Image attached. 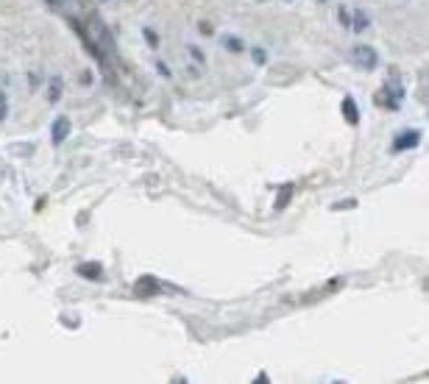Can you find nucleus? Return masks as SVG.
Masks as SVG:
<instances>
[{"label": "nucleus", "instance_id": "7ed1b4c3", "mask_svg": "<svg viewBox=\"0 0 429 384\" xmlns=\"http://www.w3.org/2000/svg\"><path fill=\"white\" fill-rule=\"evenodd\" d=\"M418 142H421V131H415V128H412V131H401V134H399V137L393 139V150L399 153V150H407V148H415Z\"/></svg>", "mask_w": 429, "mask_h": 384}, {"label": "nucleus", "instance_id": "f8f14e48", "mask_svg": "<svg viewBox=\"0 0 429 384\" xmlns=\"http://www.w3.org/2000/svg\"><path fill=\"white\" fill-rule=\"evenodd\" d=\"M251 53H254V61H257V64H265V50H262V48H254Z\"/></svg>", "mask_w": 429, "mask_h": 384}, {"label": "nucleus", "instance_id": "dca6fc26", "mask_svg": "<svg viewBox=\"0 0 429 384\" xmlns=\"http://www.w3.org/2000/svg\"><path fill=\"white\" fill-rule=\"evenodd\" d=\"M159 72L165 75V79H170V70H168V64H162V61H159Z\"/></svg>", "mask_w": 429, "mask_h": 384}, {"label": "nucleus", "instance_id": "9b49d317", "mask_svg": "<svg viewBox=\"0 0 429 384\" xmlns=\"http://www.w3.org/2000/svg\"><path fill=\"white\" fill-rule=\"evenodd\" d=\"M368 26V17L363 14V12H357V17H354V31H363Z\"/></svg>", "mask_w": 429, "mask_h": 384}, {"label": "nucleus", "instance_id": "20e7f679", "mask_svg": "<svg viewBox=\"0 0 429 384\" xmlns=\"http://www.w3.org/2000/svg\"><path fill=\"white\" fill-rule=\"evenodd\" d=\"M67 137H70V120H67V117H56V120H53V128H50L53 145H61Z\"/></svg>", "mask_w": 429, "mask_h": 384}, {"label": "nucleus", "instance_id": "0eeeda50", "mask_svg": "<svg viewBox=\"0 0 429 384\" xmlns=\"http://www.w3.org/2000/svg\"><path fill=\"white\" fill-rule=\"evenodd\" d=\"M343 114H346V123H348V125H357V123H360V112H357L354 98H343Z\"/></svg>", "mask_w": 429, "mask_h": 384}, {"label": "nucleus", "instance_id": "ddd939ff", "mask_svg": "<svg viewBox=\"0 0 429 384\" xmlns=\"http://www.w3.org/2000/svg\"><path fill=\"white\" fill-rule=\"evenodd\" d=\"M337 20H340L343 26H351V20H348V12H346V9H340V12H337Z\"/></svg>", "mask_w": 429, "mask_h": 384}, {"label": "nucleus", "instance_id": "423d86ee", "mask_svg": "<svg viewBox=\"0 0 429 384\" xmlns=\"http://www.w3.org/2000/svg\"><path fill=\"white\" fill-rule=\"evenodd\" d=\"M76 273L84 276V279H90V281H98V279H103V265L101 262H81L76 267Z\"/></svg>", "mask_w": 429, "mask_h": 384}, {"label": "nucleus", "instance_id": "2eb2a0df", "mask_svg": "<svg viewBox=\"0 0 429 384\" xmlns=\"http://www.w3.org/2000/svg\"><path fill=\"white\" fill-rule=\"evenodd\" d=\"M190 53H192V59H195V61H203V53H201V50H198V48H192V50H190Z\"/></svg>", "mask_w": 429, "mask_h": 384}, {"label": "nucleus", "instance_id": "6e6552de", "mask_svg": "<svg viewBox=\"0 0 429 384\" xmlns=\"http://www.w3.org/2000/svg\"><path fill=\"white\" fill-rule=\"evenodd\" d=\"M293 190H296L293 184H284V187H281V192H279V198H276V209H279V212H281L284 206L290 203V198H293Z\"/></svg>", "mask_w": 429, "mask_h": 384}, {"label": "nucleus", "instance_id": "1a4fd4ad", "mask_svg": "<svg viewBox=\"0 0 429 384\" xmlns=\"http://www.w3.org/2000/svg\"><path fill=\"white\" fill-rule=\"evenodd\" d=\"M59 98H61V79H59V75H53L50 84H48V101L56 103Z\"/></svg>", "mask_w": 429, "mask_h": 384}, {"label": "nucleus", "instance_id": "f03ea898", "mask_svg": "<svg viewBox=\"0 0 429 384\" xmlns=\"http://www.w3.org/2000/svg\"><path fill=\"white\" fill-rule=\"evenodd\" d=\"M351 59H354L357 67H363V70H374L377 61H379V56H377V50H374L371 45H357V48L351 50Z\"/></svg>", "mask_w": 429, "mask_h": 384}, {"label": "nucleus", "instance_id": "4468645a", "mask_svg": "<svg viewBox=\"0 0 429 384\" xmlns=\"http://www.w3.org/2000/svg\"><path fill=\"white\" fill-rule=\"evenodd\" d=\"M146 39H148V45H154V48H157V42H159V39H157V34H154L151 28L146 31Z\"/></svg>", "mask_w": 429, "mask_h": 384}, {"label": "nucleus", "instance_id": "f257e3e1", "mask_svg": "<svg viewBox=\"0 0 429 384\" xmlns=\"http://www.w3.org/2000/svg\"><path fill=\"white\" fill-rule=\"evenodd\" d=\"M84 42L95 50V53H112L114 50V39H112V31L103 26L101 17H90L87 20V28L81 31Z\"/></svg>", "mask_w": 429, "mask_h": 384}, {"label": "nucleus", "instance_id": "f3484780", "mask_svg": "<svg viewBox=\"0 0 429 384\" xmlns=\"http://www.w3.org/2000/svg\"><path fill=\"white\" fill-rule=\"evenodd\" d=\"M357 201H343V203H335V209H346V206H354Z\"/></svg>", "mask_w": 429, "mask_h": 384}, {"label": "nucleus", "instance_id": "9d476101", "mask_svg": "<svg viewBox=\"0 0 429 384\" xmlns=\"http://www.w3.org/2000/svg\"><path fill=\"white\" fill-rule=\"evenodd\" d=\"M223 48H229V50L240 53V50H243V42H240L237 37H223Z\"/></svg>", "mask_w": 429, "mask_h": 384}, {"label": "nucleus", "instance_id": "39448f33", "mask_svg": "<svg viewBox=\"0 0 429 384\" xmlns=\"http://www.w3.org/2000/svg\"><path fill=\"white\" fill-rule=\"evenodd\" d=\"M134 290H137V295H139V298H148V295H154L157 290H162V284H159L154 276H142V279L137 281V287H134Z\"/></svg>", "mask_w": 429, "mask_h": 384}]
</instances>
